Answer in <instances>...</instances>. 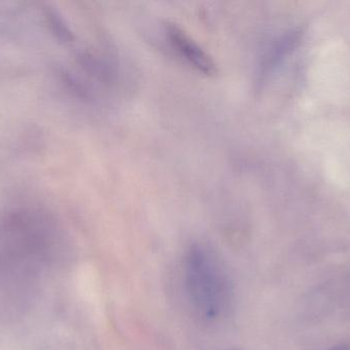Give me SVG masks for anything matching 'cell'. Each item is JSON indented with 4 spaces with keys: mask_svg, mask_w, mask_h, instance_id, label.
I'll return each mask as SVG.
<instances>
[{
    "mask_svg": "<svg viewBox=\"0 0 350 350\" xmlns=\"http://www.w3.org/2000/svg\"><path fill=\"white\" fill-rule=\"evenodd\" d=\"M185 275L187 294L197 314L206 321L224 316L232 301V285L218 255L204 245L191 247Z\"/></svg>",
    "mask_w": 350,
    "mask_h": 350,
    "instance_id": "1",
    "label": "cell"
},
{
    "mask_svg": "<svg viewBox=\"0 0 350 350\" xmlns=\"http://www.w3.org/2000/svg\"><path fill=\"white\" fill-rule=\"evenodd\" d=\"M166 33L174 49L198 71L205 75L216 73L217 69L213 59L179 27L168 25Z\"/></svg>",
    "mask_w": 350,
    "mask_h": 350,
    "instance_id": "2",
    "label": "cell"
},
{
    "mask_svg": "<svg viewBox=\"0 0 350 350\" xmlns=\"http://www.w3.org/2000/svg\"><path fill=\"white\" fill-rule=\"evenodd\" d=\"M330 350H350V349H347V347H335V349H332Z\"/></svg>",
    "mask_w": 350,
    "mask_h": 350,
    "instance_id": "3",
    "label": "cell"
}]
</instances>
